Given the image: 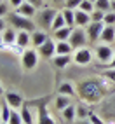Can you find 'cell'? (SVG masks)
Instances as JSON below:
<instances>
[{"mask_svg": "<svg viewBox=\"0 0 115 124\" xmlns=\"http://www.w3.org/2000/svg\"><path fill=\"white\" fill-rule=\"evenodd\" d=\"M63 114V119L66 121V122H72L73 119L77 117V107H73V105H68L65 110H61Z\"/></svg>", "mask_w": 115, "mask_h": 124, "instance_id": "24", "label": "cell"}, {"mask_svg": "<svg viewBox=\"0 0 115 124\" xmlns=\"http://www.w3.org/2000/svg\"><path fill=\"white\" fill-rule=\"evenodd\" d=\"M9 14V4L5 2H0V18H4V16Z\"/></svg>", "mask_w": 115, "mask_h": 124, "instance_id": "37", "label": "cell"}, {"mask_svg": "<svg viewBox=\"0 0 115 124\" xmlns=\"http://www.w3.org/2000/svg\"><path fill=\"white\" fill-rule=\"evenodd\" d=\"M11 114H12V108H11V107L4 101V103H2V107H0V121L9 122V119H11Z\"/></svg>", "mask_w": 115, "mask_h": 124, "instance_id": "27", "label": "cell"}, {"mask_svg": "<svg viewBox=\"0 0 115 124\" xmlns=\"http://www.w3.org/2000/svg\"><path fill=\"white\" fill-rule=\"evenodd\" d=\"M16 12L21 14V16H24V18H35L38 11H37V7L31 5L30 2H24V4H21L18 9H16Z\"/></svg>", "mask_w": 115, "mask_h": 124, "instance_id": "11", "label": "cell"}, {"mask_svg": "<svg viewBox=\"0 0 115 124\" xmlns=\"http://www.w3.org/2000/svg\"><path fill=\"white\" fill-rule=\"evenodd\" d=\"M7 18V21H9V24L14 28V30H24V31H30V33H33L35 31V28H37V23L31 19V18H24V16H21V14H18V12H9L5 16Z\"/></svg>", "mask_w": 115, "mask_h": 124, "instance_id": "2", "label": "cell"}, {"mask_svg": "<svg viewBox=\"0 0 115 124\" xmlns=\"http://www.w3.org/2000/svg\"><path fill=\"white\" fill-rule=\"evenodd\" d=\"M16 37H18V33H16V30L11 26V28H5L4 33H2V39H4V44L11 46V44H16Z\"/></svg>", "mask_w": 115, "mask_h": 124, "instance_id": "21", "label": "cell"}, {"mask_svg": "<svg viewBox=\"0 0 115 124\" xmlns=\"http://www.w3.org/2000/svg\"><path fill=\"white\" fill-rule=\"evenodd\" d=\"M58 94H65V96H75L77 94V87L72 84V82L65 80L59 84V87H58Z\"/></svg>", "mask_w": 115, "mask_h": 124, "instance_id": "15", "label": "cell"}, {"mask_svg": "<svg viewBox=\"0 0 115 124\" xmlns=\"http://www.w3.org/2000/svg\"><path fill=\"white\" fill-rule=\"evenodd\" d=\"M9 124H24V122H23V117H21V112L12 110L11 119H9Z\"/></svg>", "mask_w": 115, "mask_h": 124, "instance_id": "30", "label": "cell"}, {"mask_svg": "<svg viewBox=\"0 0 115 124\" xmlns=\"http://www.w3.org/2000/svg\"><path fill=\"white\" fill-rule=\"evenodd\" d=\"M72 61V56L70 54H56L52 58V65L58 68H65V67H68Z\"/></svg>", "mask_w": 115, "mask_h": 124, "instance_id": "17", "label": "cell"}, {"mask_svg": "<svg viewBox=\"0 0 115 124\" xmlns=\"http://www.w3.org/2000/svg\"><path fill=\"white\" fill-rule=\"evenodd\" d=\"M82 4V0H65V7L66 9H72V11H77Z\"/></svg>", "mask_w": 115, "mask_h": 124, "instance_id": "32", "label": "cell"}, {"mask_svg": "<svg viewBox=\"0 0 115 124\" xmlns=\"http://www.w3.org/2000/svg\"><path fill=\"white\" fill-rule=\"evenodd\" d=\"M105 26H106V24L103 21H91V23H89L86 26V33L89 37V42H96V40H100Z\"/></svg>", "mask_w": 115, "mask_h": 124, "instance_id": "7", "label": "cell"}, {"mask_svg": "<svg viewBox=\"0 0 115 124\" xmlns=\"http://www.w3.org/2000/svg\"><path fill=\"white\" fill-rule=\"evenodd\" d=\"M58 12H59V11L52 9V7H45V9L38 11L37 16H35V23H37V26L44 28V31H45V30H51L52 21H54V18H56V14H58Z\"/></svg>", "mask_w": 115, "mask_h": 124, "instance_id": "3", "label": "cell"}, {"mask_svg": "<svg viewBox=\"0 0 115 124\" xmlns=\"http://www.w3.org/2000/svg\"><path fill=\"white\" fill-rule=\"evenodd\" d=\"M106 68H115V54H113V60H112L108 65H106Z\"/></svg>", "mask_w": 115, "mask_h": 124, "instance_id": "41", "label": "cell"}, {"mask_svg": "<svg viewBox=\"0 0 115 124\" xmlns=\"http://www.w3.org/2000/svg\"><path fill=\"white\" fill-rule=\"evenodd\" d=\"M103 23H105V24H113V26H115V12H113V11L106 12V14H105Z\"/></svg>", "mask_w": 115, "mask_h": 124, "instance_id": "34", "label": "cell"}, {"mask_svg": "<svg viewBox=\"0 0 115 124\" xmlns=\"http://www.w3.org/2000/svg\"><path fill=\"white\" fill-rule=\"evenodd\" d=\"M38 124H56L54 119L49 115L47 112V107H38Z\"/></svg>", "mask_w": 115, "mask_h": 124, "instance_id": "19", "label": "cell"}, {"mask_svg": "<svg viewBox=\"0 0 115 124\" xmlns=\"http://www.w3.org/2000/svg\"><path fill=\"white\" fill-rule=\"evenodd\" d=\"M26 2H30L31 5H35L37 9H40V7L44 5V0H26Z\"/></svg>", "mask_w": 115, "mask_h": 124, "instance_id": "39", "label": "cell"}, {"mask_svg": "<svg viewBox=\"0 0 115 124\" xmlns=\"http://www.w3.org/2000/svg\"><path fill=\"white\" fill-rule=\"evenodd\" d=\"M73 47L68 40H63V42H56V54H72Z\"/></svg>", "mask_w": 115, "mask_h": 124, "instance_id": "22", "label": "cell"}, {"mask_svg": "<svg viewBox=\"0 0 115 124\" xmlns=\"http://www.w3.org/2000/svg\"><path fill=\"white\" fill-rule=\"evenodd\" d=\"M38 51L37 49H24L21 54V67L24 70H33L38 65Z\"/></svg>", "mask_w": 115, "mask_h": 124, "instance_id": "5", "label": "cell"}, {"mask_svg": "<svg viewBox=\"0 0 115 124\" xmlns=\"http://www.w3.org/2000/svg\"><path fill=\"white\" fill-rule=\"evenodd\" d=\"M51 4H61V2H65V0H49Z\"/></svg>", "mask_w": 115, "mask_h": 124, "instance_id": "42", "label": "cell"}, {"mask_svg": "<svg viewBox=\"0 0 115 124\" xmlns=\"http://www.w3.org/2000/svg\"><path fill=\"white\" fill-rule=\"evenodd\" d=\"M105 14H106V12L94 9V11L91 12V19H93V21H103V19H105Z\"/></svg>", "mask_w": 115, "mask_h": 124, "instance_id": "33", "label": "cell"}, {"mask_svg": "<svg viewBox=\"0 0 115 124\" xmlns=\"http://www.w3.org/2000/svg\"><path fill=\"white\" fill-rule=\"evenodd\" d=\"M30 44H31V33L30 31H24V30H19L18 37H16V46L23 47V49H28Z\"/></svg>", "mask_w": 115, "mask_h": 124, "instance_id": "12", "label": "cell"}, {"mask_svg": "<svg viewBox=\"0 0 115 124\" xmlns=\"http://www.w3.org/2000/svg\"><path fill=\"white\" fill-rule=\"evenodd\" d=\"M4 30H5V21L4 18H0V33H4Z\"/></svg>", "mask_w": 115, "mask_h": 124, "instance_id": "40", "label": "cell"}, {"mask_svg": "<svg viewBox=\"0 0 115 124\" xmlns=\"http://www.w3.org/2000/svg\"><path fill=\"white\" fill-rule=\"evenodd\" d=\"M113 49L108 46V44H100V46H96L94 49V56H96V60L100 65H103V67H106L112 60H113Z\"/></svg>", "mask_w": 115, "mask_h": 124, "instance_id": "4", "label": "cell"}, {"mask_svg": "<svg viewBox=\"0 0 115 124\" xmlns=\"http://www.w3.org/2000/svg\"><path fill=\"white\" fill-rule=\"evenodd\" d=\"M89 2H93V4H96V0H89Z\"/></svg>", "mask_w": 115, "mask_h": 124, "instance_id": "48", "label": "cell"}, {"mask_svg": "<svg viewBox=\"0 0 115 124\" xmlns=\"http://www.w3.org/2000/svg\"><path fill=\"white\" fill-rule=\"evenodd\" d=\"M110 5H112V0H96L94 7L98 11H103V12H110Z\"/></svg>", "mask_w": 115, "mask_h": 124, "instance_id": "28", "label": "cell"}, {"mask_svg": "<svg viewBox=\"0 0 115 124\" xmlns=\"http://www.w3.org/2000/svg\"><path fill=\"white\" fill-rule=\"evenodd\" d=\"M110 11L115 12V0H112V5H110Z\"/></svg>", "mask_w": 115, "mask_h": 124, "instance_id": "43", "label": "cell"}, {"mask_svg": "<svg viewBox=\"0 0 115 124\" xmlns=\"http://www.w3.org/2000/svg\"><path fill=\"white\" fill-rule=\"evenodd\" d=\"M4 93V87H2V84H0V94H2Z\"/></svg>", "mask_w": 115, "mask_h": 124, "instance_id": "46", "label": "cell"}, {"mask_svg": "<svg viewBox=\"0 0 115 124\" xmlns=\"http://www.w3.org/2000/svg\"><path fill=\"white\" fill-rule=\"evenodd\" d=\"M100 40H101V42H105V44L113 42V40H115V26H113V24H106Z\"/></svg>", "mask_w": 115, "mask_h": 124, "instance_id": "18", "label": "cell"}, {"mask_svg": "<svg viewBox=\"0 0 115 124\" xmlns=\"http://www.w3.org/2000/svg\"><path fill=\"white\" fill-rule=\"evenodd\" d=\"M91 21L93 19H91V14H89V12H84V11H80V9L75 11V24H77V26L86 28Z\"/></svg>", "mask_w": 115, "mask_h": 124, "instance_id": "14", "label": "cell"}, {"mask_svg": "<svg viewBox=\"0 0 115 124\" xmlns=\"http://www.w3.org/2000/svg\"><path fill=\"white\" fill-rule=\"evenodd\" d=\"M72 28L70 26H65V28H59V30H56V31H52V39L54 40H58V42H63V40H68L70 39V35H72Z\"/></svg>", "mask_w": 115, "mask_h": 124, "instance_id": "16", "label": "cell"}, {"mask_svg": "<svg viewBox=\"0 0 115 124\" xmlns=\"http://www.w3.org/2000/svg\"><path fill=\"white\" fill-rule=\"evenodd\" d=\"M63 12V16H65V21H66V26H70V28H73V26H77L75 24V11H72V9H65L61 11Z\"/></svg>", "mask_w": 115, "mask_h": 124, "instance_id": "26", "label": "cell"}, {"mask_svg": "<svg viewBox=\"0 0 115 124\" xmlns=\"http://www.w3.org/2000/svg\"><path fill=\"white\" fill-rule=\"evenodd\" d=\"M89 121H91V124H105V121L100 117V115H96L94 112H91L89 114V117H87Z\"/></svg>", "mask_w": 115, "mask_h": 124, "instance_id": "36", "label": "cell"}, {"mask_svg": "<svg viewBox=\"0 0 115 124\" xmlns=\"http://www.w3.org/2000/svg\"><path fill=\"white\" fill-rule=\"evenodd\" d=\"M4 101L9 105L12 110H19L21 107L24 105V98H23L19 93H16V91H9V93H5Z\"/></svg>", "mask_w": 115, "mask_h": 124, "instance_id": "8", "label": "cell"}, {"mask_svg": "<svg viewBox=\"0 0 115 124\" xmlns=\"http://www.w3.org/2000/svg\"><path fill=\"white\" fill-rule=\"evenodd\" d=\"M79 9H80V11H84V12H89V14H91V12L96 9V7H94L93 2H89V0H82V4H80Z\"/></svg>", "mask_w": 115, "mask_h": 124, "instance_id": "31", "label": "cell"}, {"mask_svg": "<svg viewBox=\"0 0 115 124\" xmlns=\"http://www.w3.org/2000/svg\"><path fill=\"white\" fill-rule=\"evenodd\" d=\"M2 44H4V39H2V33H0V47H2Z\"/></svg>", "mask_w": 115, "mask_h": 124, "instance_id": "44", "label": "cell"}, {"mask_svg": "<svg viewBox=\"0 0 115 124\" xmlns=\"http://www.w3.org/2000/svg\"><path fill=\"white\" fill-rule=\"evenodd\" d=\"M89 114H91V112L87 110L86 105H79V107H77V117H79V119L86 121V117H89Z\"/></svg>", "mask_w": 115, "mask_h": 124, "instance_id": "29", "label": "cell"}, {"mask_svg": "<svg viewBox=\"0 0 115 124\" xmlns=\"http://www.w3.org/2000/svg\"><path fill=\"white\" fill-rule=\"evenodd\" d=\"M68 105H72L70 101V96H65V94H58V98L54 100V107L58 110H65Z\"/></svg>", "mask_w": 115, "mask_h": 124, "instance_id": "23", "label": "cell"}, {"mask_svg": "<svg viewBox=\"0 0 115 124\" xmlns=\"http://www.w3.org/2000/svg\"><path fill=\"white\" fill-rule=\"evenodd\" d=\"M26 0H9V5H12L14 9H18V7L21 5V4H24Z\"/></svg>", "mask_w": 115, "mask_h": 124, "instance_id": "38", "label": "cell"}, {"mask_svg": "<svg viewBox=\"0 0 115 124\" xmlns=\"http://www.w3.org/2000/svg\"><path fill=\"white\" fill-rule=\"evenodd\" d=\"M47 39H49V35L45 33L44 30H35L33 33H31V46H33L35 49H38Z\"/></svg>", "mask_w": 115, "mask_h": 124, "instance_id": "13", "label": "cell"}, {"mask_svg": "<svg viewBox=\"0 0 115 124\" xmlns=\"http://www.w3.org/2000/svg\"><path fill=\"white\" fill-rule=\"evenodd\" d=\"M75 87H77V96L86 103H100L106 96L105 84L96 77H89V79L80 80V82H77Z\"/></svg>", "mask_w": 115, "mask_h": 124, "instance_id": "1", "label": "cell"}, {"mask_svg": "<svg viewBox=\"0 0 115 124\" xmlns=\"http://www.w3.org/2000/svg\"><path fill=\"white\" fill-rule=\"evenodd\" d=\"M103 77H105V79H108L112 84H115V68H108V70H105V72H103Z\"/></svg>", "mask_w": 115, "mask_h": 124, "instance_id": "35", "label": "cell"}, {"mask_svg": "<svg viewBox=\"0 0 115 124\" xmlns=\"http://www.w3.org/2000/svg\"><path fill=\"white\" fill-rule=\"evenodd\" d=\"M0 124H9V122H5V121H0Z\"/></svg>", "mask_w": 115, "mask_h": 124, "instance_id": "47", "label": "cell"}, {"mask_svg": "<svg viewBox=\"0 0 115 124\" xmlns=\"http://www.w3.org/2000/svg\"><path fill=\"white\" fill-rule=\"evenodd\" d=\"M80 124H91V121H82Z\"/></svg>", "mask_w": 115, "mask_h": 124, "instance_id": "45", "label": "cell"}, {"mask_svg": "<svg viewBox=\"0 0 115 124\" xmlns=\"http://www.w3.org/2000/svg\"><path fill=\"white\" fill-rule=\"evenodd\" d=\"M87 40H89V37H87V33H86V30H84V28H73L72 35H70V39H68V42L72 44L73 51H75V49L86 47Z\"/></svg>", "mask_w": 115, "mask_h": 124, "instance_id": "6", "label": "cell"}, {"mask_svg": "<svg viewBox=\"0 0 115 124\" xmlns=\"http://www.w3.org/2000/svg\"><path fill=\"white\" fill-rule=\"evenodd\" d=\"M0 2H2V0H0Z\"/></svg>", "mask_w": 115, "mask_h": 124, "instance_id": "49", "label": "cell"}, {"mask_svg": "<svg viewBox=\"0 0 115 124\" xmlns=\"http://www.w3.org/2000/svg\"><path fill=\"white\" fill-rule=\"evenodd\" d=\"M66 26V21H65V16H63V12L59 11L56 14V18H54V21H52V26H51V31H56V30H59V28H65Z\"/></svg>", "mask_w": 115, "mask_h": 124, "instance_id": "25", "label": "cell"}, {"mask_svg": "<svg viewBox=\"0 0 115 124\" xmlns=\"http://www.w3.org/2000/svg\"><path fill=\"white\" fill-rule=\"evenodd\" d=\"M73 61H75L77 65H89V63L93 61L91 49H87V47L75 49V53H73Z\"/></svg>", "mask_w": 115, "mask_h": 124, "instance_id": "10", "label": "cell"}, {"mask_svg": "<svg viewBox=\"0 0 115 124\" xmlns=\"http://www.w3.org/2000/svg\"><path fill=\"white\" fill-rule=\"evenodd\" d=\"M37 51H38V54L42 56V58L52 60V58L56 56V40H54V39H47L45 42L37 49Z\"/></svg>", "mask_w": 115, "mask_h": 124, "instance_id": "9", "label": "cell"}, {"mask_svg": "<svg viewBox=\"0 0 115 124\" xmlns=\"http://www.w3.org/2000/svg\"><path fill=\"white\" fill-rule=\"evenodd\" d=\"M19 112H21V117H23L24 124H33V114H31V107L28 103H24L19 108Z\"/></svg>", "mask_w": 115, "mask_h": 124, "instance_id": "20", "label": "cell"}]
</instances>
